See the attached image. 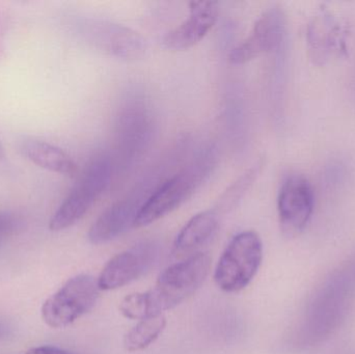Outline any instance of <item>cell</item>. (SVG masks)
I'll list each match as a JSON object with an SVG mask.
<instances>
[{
    "mask_svg": "<svg viewBox=\"0 0 355 354\" xmlns=\"http://www.w3.org/2000/svg\"><path fill=\"white\" fill-rule=\"evenodd\" d=\"M219 215L214 210H207L194 215L183 227L175 239L173 254L175 257H190L216 234Z\"/></svg>",
    "mask_w": 355,
    "mask_h": 354,
    "instance_id": "8fae6325",
    "label": "cell"
},
{
    "mask_svg": "<svg viewBox=\"0 0 355 354\" xmlns=\"http://www.w3.org/2000/svg\"><path fill=\"white\" fill-rule=\"evenodd\" d=\"M23 155L40 168L64 176L77 174V164L70 155L60 148L40 141H27L21 147Z\"/></svg>",
    "mask_w": 355,
    "mask_h": 354,
    "instance_id": "7c38bea8",
    "label": "cell"
},
{
    "mask_svg": "<svg viewBox=\"0 0 355 354\" xmlns=\"http://www.w3.org/2000/svg\"><path fill=\"white\" fill-rule=\"evenodd\" d=\"M314 191L302 175L288 177L277 197L279 226L285 236L295 237L308 226L314 211Z\"/></svg>",
    "mask_w": 355,
    "mask_h": 354,
    "instance_id": "8992f818",
    "label": "cell"
},
{
    "mask_svg": "<svg viewBox=\"0 0 355 354\" xmlns=\"http://www.w3.org/2000/svg\"><path fill=\"white\" fill-rule=\"evenodd\" d=\"M335 25L334 21L329 17L319 18L314 21L312 30L309 33V39L314 48V51L322 55L325 52L331 51V49L336 47L340 29Z\"/></svg>",
    "mask_w": 355,
    "mask_h": 354,
    "instance_id": "9a60e30c",
    "label": "cell"
},
{
    "mask_svg": "<svg viewBox=\"0 0 355 354\" xmlns=\"http://www.w3.org/2000/svg\"><path fill=\"white\" fill-rule=\"evenodd\" d=\"M157 255L154 243L144 242L114 256L97 278L100 290H116L141 278L153 265Z\"/></svg>",
    "mask_w": 355,
    "mask_h": 354,
    "instance_id": "52a82bcc",
    "label": "cell"
},
{
    "mask_svg": "<svg viewBox=\"0 0 355 354\" xmlns=\"http://www.w3.org/2000/svg\"><path fill=\"white\" fill-rule=\"evenodd\" d=\"M214 164V152L206 149L181 172L162 183L141 206L135 228L150 226L183 205L206 180Z\"/></svg>",
    "mask_w": 355,
    "mask_h": 354,
    "instance_id": "7a4b0ae2",
    "label": "cell"
},
{
    "mask_svg": "<svg viewBox=\"0 0 355 354\" xmlns=\"http://www.w3.org/2000/svg\"><path fill=\"white\" fill-rule=\"evenodd\" d=\"M218 19V3L215 1H191L189 16L164 37L168 49L181 51L200 43Z\"/></svg>",
    "mask_w": 355,
    "mask_h": 354,
    "instance_id": "9c48e42d",
    "label": "cell"
},
{
    "mask_svg": "<svg viewBox=\"0 0 355 354\" xmlns=\"http://www.w3.org/2000/svg\"><path fill=\"white\" fill-rule=\"evenodd\" d=\"M145 202L141 195H135L112 204L92 224L89 240L93 245H103L118 238L131 227L135 228L137 214Z\"/></svg>",
    "mask_w": 355,
    "mask_h": 354,
    "instance_id": "30bf717a",
    "label": "cell"
},
{
    "mask_svg": "<svg viewBox=\"0 0 355 354\" xmlns=\"http://www.w3.org/2000/svg\"><path fill=\"white\" fill-rule=\"evenodd\" d=\"M208 254L198 253L168 266L158 276L151 290L143 293L147 318L164 315L200 288L211 269Z\"/></svg>",
    "mask_w": 355,
    "mask_h": 354,
    "instance_id": "6da1fadb",
    "label": "cell"
},
{
    "mask_svg": "<svg viewBox=\"0 0 355 354\" xmlns=\"http://www.w3.org/2000/svg\"><path fill=\"white\" fill-rule=\"evenodd\" d=\"M262 260L263 243L258 233H239L230 241L215 268L217 287L227 293L240 292L254 280Z\"/></svg>",
    "mask_w": 355,
    "mask_h": 354,
    "instance_id": "277c9868",
    "label": "cell"
},
{
    "mask_svg": "<svg viewBox=\"0 0 355 354\" xmlns=\"http://www.w3.org/2000/svg\"><path fill=\"white\" fill-rule=\"evenodd\" d=\"M166 328V318L164 315L141 320L133 326L124 337L125 349L129 353L145 351L151 346Z\"/></svg>",
    "mask_w": 355,
    "mask_h": 354,
    "instance_id": "5bb4252c",
    "label": "cell"
},
{
    "mask_svg": "<svg viewBox=\"0 0 355 354\" xmlns=\"http://www.w3.org/2000/svg\"><path fill=\"white\" fill-rule=\"evenodd\" d=\"M2 241H3V239L0 238V243H1V242H2Z\"/></svg>",
    "mask_w": 355,
    "mask_h": 354,
    "instance_id": "d6986e66",
    "label": "cell"
},
{
    "mask_svg": "<svg viewBox=\"0 0 355 354\" xmlns=\"http://www.w3.org/2000/svg\"><path fill=\"white\" fill-rule=\"evenodd\" d=\"M97 280L89 274L70 278L42 308V318L52 328H64L89 313L99 299Z\"/></svg>",
    "mask_w": 355,
    "mask_h": 354,
    "instance_id": "5b68a950",
    "label": "cell"
},
{
    "mask_svg": "<svg viewBox=\"0 0 355 354\" xmlns=\"http://www.w3.org/2000/svg\"><path fill=\"white\" fill-rule=\"evenodd\" d=\"M285 33V18L279 8L266 10L257 21L250 35L230 54L234 64H246L279 48Z\"/></svg>",
    "mask_w": 355,
    "mask_h": 354,
    "instance_id": "ba28073f",
    "label": "cell"
},
{
    "mask_svg": "<svg viewBox=\"0 0 355 354\" xmlns=\"http://www.w3.org/2000/svg\"><path fill=\"white\" fill-rule=\"evenodd\" d=\"M21 226V220L10 211H0V238H6L14 234Z\"/></svg>",
    "mask_w": 355,
    "mask_h": 354,
    "instance_id": "e0dca14e",
    "label": "cell"
},
{
    "mask_svg": "<svg viewBox=\"0 0 355 354\" xmlns=\"http://www.w3.org/2000/svg\"><path fill=\"white\" fill-rule=\"evenodd\" d=\"M112 172V163L107 156L94 158L52 216L50 230L58 232L78 222L103 195L110 185Z\"/></svg>",
    "mask_w": 355,
    "mask_h": 354,
    "instance_id": "3957f363",
    "label": "cell"
},
{
    "mask_svg": "<svg viewBox=\"0 0 355 354\" xmlns=\"http://www.w3.org/2000/svg\"><path fill=\"white\" fill-rule=\"evenodd\" d=\"M151 125V118L146 105L137 103L127 107L119 125V134L125 151L135 155V152L137 153L139 150H141L144 143L149 139Z\"/></svg>",
    "mask_w": 355,
    "mask_h": 354,
    "instance_id": "4fadbf2b",
    "label": "cell"
},
{
    "mask_svg": "<svg viewBox=\"0 0 355 354\" xmlns=\"http://www.w3.org/2000/svg\"><path fill=\"white\" fill-rule=\"evenodd\" d=\"M25 354H72L64 349L54 346H40L31 348Z\"/></svg>",
    "mask_w": 355,
    "mask_h": 354,
    "instance_id": "ac0fdd59",
    "label": "cell"
},
{
    "mask_svg": "<svg viewBox=\"0 0 355 354\" xmlns=\"http://www.w3.org/2000/svg\"><path fill=\"white\" fill-rule=\"evenodd\" d=\"M256 175L257 170H254V168L248 170L242 178L239 179V181H238L235 185H233V186L223 195H225V199L221 201V204L227 207V205L234 203L236 200L239 199V197L243 195V191H245L246 189L248 188L250 183H252V179H254Z\"/></svg>",
    "mask_w": 355,
    "mask_h": 354,
    "instance_id": "2e32d148",
    "label": "cell"
}]
</instances>
